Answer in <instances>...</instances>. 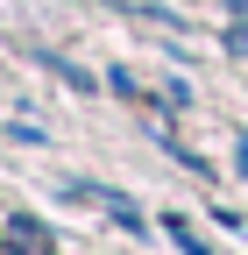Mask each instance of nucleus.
Wrapping results in <instances>:
<instances>
[{
    "label": "nucleus",
    "instance_id": "f257e3e1",
    "mask_svg": "<svg viewBox=\"0 0 248 255\" xmlns=\"http://www.w3.org/2000/svg\"><path fill=\"white\" fill-rule=\"evenodd\" d=\"M163 234H170V241H177L184 255H213V248L199 241V227H192V220H184V213H163Z\"/></svg>",
    "mask_w": 248,
    "mask_h": 255
}]
</instances>
